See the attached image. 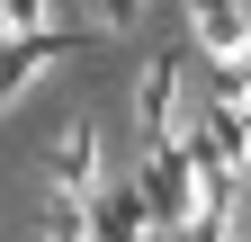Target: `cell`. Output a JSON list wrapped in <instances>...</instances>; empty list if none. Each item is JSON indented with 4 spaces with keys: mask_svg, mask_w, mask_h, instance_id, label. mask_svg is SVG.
I'll return each mask as SVG.
<instances>
[{
    "mask_svg": "<svg viewBox=\"0 0 251 242\" xmlns=\"http://www.w3.org/2000/svg\"><path fill=\"white\" fill-rule=\"evenodd\" d=\"M135 197H144L152 233H188V224H198L206 179H198V153H188V135H171V144H144V162H135Z\"/></svg>",
    "mask_w": 251,
    "mask_h": 242,
    "instance_id": "obj_1",
    "label": "cell"
},
{
    "mask_svg": "<svg viewBox=\"0 0 251 242\" xmlns=\"http://www.w3.org/2000/svg\"><path fill=\"white\" fill-rule=\"evenodd\" d=\"M135 126H144V144H171L188 126V117H179V63H171V54H152L144 81H135Z\"/></svg>",
    "mask_w": 251,
    "mask_h": 242,
    "instance_id": "obj_2",
    "label": "cell"
},
{
    "mask_svg": "<svg viewBox=\"0 0 251 242\" xmlns=\"http://www.w3.org/2000/svg\"><path fill=\"white\" fill-rule=\"evenodd\" d=\"M188 27H198V45H206L215 72L251 54V9H242V0H188Z\"/></svg>",
    "mask_w": 251,
    "mask_h": 242,
    "instance_id": "obj_3",
    "label": "cell"
},
{
    "mask_svg": "<svg viewBox=\"0 0 251 242\" xmlns=\"http://www.w3.org/2000/svg\"><path fill=\"white\" fill-rule=\"evenodd\" d=\"M90 242H152V216H144L135 179H99L90 189Z\"/></svg>",
    "mask_w": 251,
    "mask_h": 242,
    "instance_id": "obj_4",
    "label": "cell"
},
{
    "mask_svg": "<svg viewBox=\"0 0 251 242\" xmlns=\"http://www.w3.org/2000/svg\"><path fill=\"white\" fill-rule=\"evenodd\" d=\"M45 170H54V189L90 197V189H99V126H90V117H72V126L45 144Z\"/></svg>",
    "mask_w": 251,
    "mask_h": 242,
    "instance_id": "obj_5",
    "label": "cell"
},
{
    "mask_svg": "<svg viewBox=\"0 0 251 242\" xmlns=\"http://www.w3.org/2000/svg\"><path fill=\"white\" fill-rule=\"evenodd\" d=\"M45 63H63V45H54V27H45V36H9V45H0V108H18L27 90L45 81Z\"/></svg>",
    "mask_w": 251,
    "mask_h": 242,
    "instance_id": "obj_6",
    "label": "cell"
},
{
    "mask_svg": "<svg viewBox=\"0 0 251 242\" xmlns=\"http://www.w3.org/2000/svg\"><path fill=\"white\" fill-rule=\"evenodd\" d=\"M36 233H45V242H90V197H72V189H45V206H36Z\"/></svg>",
    "mask_w": 251,
    "mask_h": 242,
    "instance_id": "obj_7",
    "label": "cell"
},
{
    "mask_svg": "<svg viewBox=\"0 0 251 242\" xmlns=\"http://www.w3.org/2000/svg\"><path fill=\"white\" fill-rule=\"evenodd\" d=\"M0 18H9L18 36H45V27H54V0H0Z\"/></svg>",
    "mask_w": 251,
    "mask_h": 242,
    "instance_id": "obj_8",
    "label": "cell"
}]
</instances>
